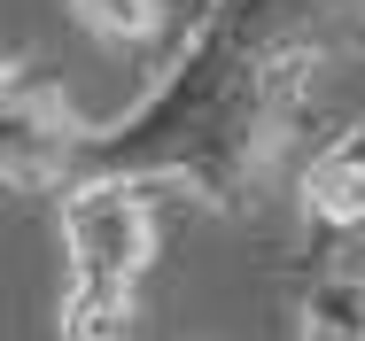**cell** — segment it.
Returning a JSON list of instances; mask_svg holds the SVG:
<instances>
[{
	"mask_svg": "<svg viewBox=\"0 0 365 341\" xmlns=\"http://www.w3.org/2000/svg\"><path fill=\"white\" fill-rule=\"evenodd\" d=\"M334 55H365V0H218L140 109L93 125L78 179L187 187L225 217H257L303 132L311 70Z\"/></svg>",
	"mask_w": 365,
	"mask_h": 341,
	"instance_id": "cell-1",
	"label": "cell"
},
{
	"mask_svg": "<svg viewBox=\"0 0 365 341\" xmlns=\"http://www.w3.org/2000/svg\"><path fill=\"white\" fill-rule=\"evenodd\" d=\"M55 233H63V303H55V341H125L140 279L163 248V209L148 179H78L55 194Z\"/></svg>",
	"mask_w": 365,
	"mask_h": 341,
	"instance_id": "cell-2",
	"label": "cell"
},
{
	"mask_svg": "<svg viewBox=\"0 0 365 341\" xmlns=\"http://www.w3.org/2000/svg\"><path fill=\"white\" fill-rule=\"evenodd\" d=\"M86 140H93V125L63 101V85L47 70L8 63V78H0V171L24 202L71 187L78 163H86Z\"/></svg>",
	"mask_w": 365,
	"mask_h": 341,
	"instance_id": "cell-3",
	"label": "cell"
},
{
	"mask_svg": "<svg viewBox=\"0 0 365 341\" xmlns=\"http://www.w3.org/2000/svg\"><path fill=\"white\" fill-rule=\"evenodd\" d=\"M295 194H303V217L327 225L334 241H365V117L342 125V132L303 163Z\"/></svg>",
	"mask_w": 365,
	"mask_h": 341,
	"instance_id": "cell-4",
	"label": "cell"
},
{
	"mask_svg": "<svg viewBox=\"0 0 365 341\" xmlns=\"http://www.w3.org/2000/svg\"><path fill=\"white\" fill-rule=\"evenodd\" d=\"M78 23L93 31V39H109V47H155L171 23H187V39L202 31V16L218 8V0H71Z\"/></svg>",
	"mask_w": 365,
	"mask_h": 341,
	"instance_id": "cell-5",
	"label": "cell"
},
{
	"mask_svg": "<svg viewBox=\"0 0 365 341\" xmlns=\"http://www.w3.org/2000/svg\"><path fill=\"white\" fill-rule=\"evenodd\" d=\"M303 341H365V264H319L303 279Z\"/></svg>",
	"mask_w": 365,
	"mask_h": 341,
	"instance_id": "cell-6",
	"label": "cell"
}]
</instances>
